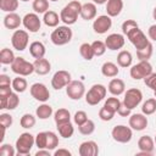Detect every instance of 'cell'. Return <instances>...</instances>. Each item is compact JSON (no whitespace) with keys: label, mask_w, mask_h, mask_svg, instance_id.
<instances>
[{"label":"cell","mask_w":156,"mask_h":156,"mask_svg":"<svg viewBox=\"0 0 156 156\" xmlns=\"http://www.w3.org/2000/svg\"><path fill=\"white\" fill-rule=\"evenodd\" d=\"M32 7L35 13H45L49 11V0H33Z\"/></svg>","instance_id":"obj_40"},{"label":"cell","mask_w":156,"mask_h":156,"mask_svg":"<svg viewBox=\"0 0 156 156\" xmlns=\"http://www.w3.org/2000/svg\"><path fill=\"white\" fill-rule=\"evenodd\" d=\"M79 54L87 61L93 60V57L95 56L94 55V51H93V48H91V44H89V43H83L79 46Z\"/></svg>","instance_id":"obj_36"},{"label":"cell","mask_w":156,"mask_h":156,"mask_svg":"<svg viewBox=\"0 0 156 156\" xmlns=\"http://www.w3.org/2000/svg\"><path fill=\"white\" fill-rule=\"evenodd\" d=\"M45 45L41 41H33L29 44V54L34 58H41L45 55Z\"/></svg>","instance_id":"obj_28"},{"label":"cell","mask_w":156,"mask_h":156,"mask_svg":"<svg viewBox=\"0 0 156 156\" xmlns=\"http://www.w3.org/2000/svg\"><path fill=\"white\" fill-rule=\"evenodd\" d=\"M12 122H13V118H12V116L10 113H1L0 115V124H1V127L7 129L9 127L12 126Z\"/></svg>","instance_id":"obj_49"},{"label":"cell","mask_w":156,"mask_h":156,"mask_svg":"<svg viewBox=\"0 0 156 156\" xmlns=\"http://www.w3.org/2000/svg\"><path fill=\"white\" fill-rule=\"evenodd\" d=\"M154 141H155V144H156V135H155V139H154Z\"/></svg>","instance_id":"obj_60"},{"label":"cell","mask_w":156,"mask_h":156,"mask_svg":"<svg viewBox=\"0 0 156 156\" xmlns=\"http://www.w3.org/2000/svg\"><path fill=\"white\" fill-rule=\"evenodd\" d=\"M96 5L94 2H85L82 5V11H80V17L84 21H90L96 17Z\"/></svg>","instance_id":"obj_25"},{"label":"cell","mask_w":156,"mask_h":156,"mask_svg":"<svg viewBox=\"0 0 156 156\" xmlns=\"http://www.w3.org/2000/svg\"><path fill=\"white\" fill-rule=\"evenodd\" d=\"M127 38L128 40L132 43V45L136 49V50H140V49H144L150 41L149 39L146 38V35L144 34V32L139 28V27H135L133 28L132 30H129L127 33Z\"/></svg>","instance_id":"obj_7"},{"label":"cell","mask_w":156,"mask_h":156,"mask_svg":"<svg viewBox=\"0 0 156 156\" xmlns=\"http://www.w3.org/2000/svg\"><path fill=\"white\" fill-rule=\"evenodd\" d=\"M151 73H152V66L149 61H139L136 65L132 66V68L129 71L130 77L135 80L144 79Z\"/></svg>","instance_id":"obj_9"},{"label":"cell","mask_w":156,"mask_h":156,"mask_svg":"<svg viewBox=\"0 0 156 156\" xmlns=\"http://www.w3.org/2000/svg\"><path fill=\"white\" fill-rule=\"evenodd\" d=\"M0 85H12V80L6 74H0Z\"/></svg>","instance_id":"obj_54"},{"label":"cell","mask_w":156,"mask_h":156,"mask_svg":"<svg viewBox=\"0 0 156 156\" xmlns=\"http://www.w3.org/2000/svg\"><path fill=\"white\" fill-rule=\"evenodd\" d=\"M144 83H145V85L147 87V88H150L151 90H154V91H156V73H151V74H149L146 78H144Z\"/></svg>","instance_id":"obj_50"},{"label":"cell","mask_w":156,"mask_h":156,"mask_svg":"<svg viewBox=\"0 0 156 156\" xmlns=\"http://www.w3.org/2000/svg\"><path fill=\"white\" fill-rule=\"evenodd\" d=\"M35 144V136L30 133H22L16 140V151L18 155H28Z\"/></svg>","instance_id":"obj_4"},{"label":"cell","mask_w":156,"mask_h":156,"mask_svg":"<svg viewBox=\"0 0 156 156\" xmlns=\"http://www.w3.org/2000/svg\"><path fill=\"white\" fill-rule=\"evenodd\" d=\"M33 65H34V72L39 76H45L51 71V63L49 62V60H46L44 57L35 58Z\"/></svg>","instance_id":"obj_22"},{"label":"cell","mask_w":156,"mask_h":156,"mask_svg":"<svg viewBox=\"0 0 156 156\" xmlns=\"http://www.w3.org/2000/svg\"><path fill=\"white\" fill-rule=\"evenodd\" d=\"M11 71L13 73H16L17 76L27 77L34 72V65L32 62L24 60L23 57H16L15 61L11 63Z\"/></svg>","instance_id":"obj_6"},{"label":"cell","mask_w":156,"mask_h":156,"mask_svg":"<svg viewBox=\"0 0 156 156\" xmlns=\"http://www.w3.org/2000/svg\"><path fill=\"white\" fill-rule=\"evenodd\" d=\"M91 48H93V51H94V55L95 56H102L107 48H106V44L105 41H101V40H95L91 43Z\"/></svg>","instance_id":"obj_42"},{"label":"cell","mask_w":156,"mask_h":156,"mask_svg":"<svg viewBox=\"0 0 156 156\" xmlns=\"http://www.w3.org/2000/svg\"><path fill=\"white\" fill-rule=\"evenodd\" d=\"M66 94L71 100H80L85 95V87L80 80H71L66 87Z\"/></svg>","instance_id":"obj_12"},{"label":"cell","mask_w":156,"mask_h":156,"mask_svg":"<svg viewBox=\"0 0 156 156\" xmlns=\"http://www.w3.org/2000/svg\"><path fill=\"white\" fill-rule=\"evenodd\" d=\"M27 88H28L27 80L22 76H18V77H16V78L12 79V89L16 93H24Z\"/></svg>","instance_id":"obj_35"},{"label":"cell","mask_w":156,"mask_h":156,"mask_svg":"<svg viewBox=\"0 0 156 156\" xmlns=\"http://www.w3.org/2000/svg\"><path fill=\"white\" fill-rule=\"evenodd\" d=\"M123 10V0H107L106 12L110 17L118 16Z\"/></svg>","instance_id":"obj_24"},{"label":"cell","mask_w":156,"mask_h":156,"mask_svg":"<svg viewBox=\"0 0 156 156\" xmlns=\"http://www.w3.org/2000/svg\"><path fill=\"white\" fill-rule=\"evenodd\" d=\"M18 9V0H0V10L4 12H15Z\"/></svg>","instance_id":"obj_38"},{"label":"cell","mask_w":156,"mask_h":156,"mask_svg":"<svg viewBox=\"0 0 156 156\" xmlns=\"http://www.w3.org/2000/svg\"><path fill=\"white\" fill-rule=\"evenodd\" d=\"M12 93V85H0V98H9Z\"/></svg>","instance_id":"obj_51"},{"label":"cell","mask_w":156,"mask_h":156,"mask_svg":"<svg viewBox=\"0 0 156 156\" xmlns=\"http://www.w3.org/2000/svg\"><path fill=\"white\" fill-rule=\"evenodd\" d=\"M143 100V93L138 88H130L127 91H124V98H123V105L128 107L129 110L135 108Z\"/></svg>","instance_id":"obj_10"},{"label":"cell","mask_w":156,"mask_h":156,"mask_svg":"<svg viewBox=\"0 0 156 156\" xmlns=\"http://www.w3.org/2000/svg\"><path fill=\"white\" fill-rule=\"evenodd\" d=\"M82 11V4L78 0L69 1L60 12V18L66 26L74 24L78 20V16H80Z\"/></svg>","instance_id":"obj_1"},{"label":"cell","mask_w":156,"mask_h":156,"mask_svg":"<svg viewBox=\"0 0 156 156\" xmlns=\"http://www.w3.org/2000/svg\"><path fill=\"white\" fill-rule=\"evenodd\" d=\"M121 101L118 100V98H115V96H112V98H108L106 101H105V104H104V106L106 107V108H108V110H111L112 112H117L118 111V108H119V106H121Z\"/></svg>","instance_id":"obj_43"},{"label":"cell","mask_w":156,"mask_h":156,"mask_svg":"<svg viewBox=\"0 0 156 156\" xmlns=\"http://www.w3.org/2000/svg\"><path fill=\"white\" fill-rule=\"evenodd\" d=\"M112 26V20L108 15L98 16L93 22V29L98 34H105Z\"/></svg>","instance_id":"obj_16"},{"label":"cell","mask_w":156,"mask_h":156,"mask_svg":"<svg viewBox=\"0 0 156 156\" xmlns=\"http://www.w3.org/2000/svg\"><path fill=\"white\" fill-rule=\"evenodd\" d=\"M35 156H50V150H48V149H39L35 152Z\"/></svg>","instance_id":"obj_56"},{"label":"cell","mask_w":156,"mask_h":156,"mask_svg":"<svg viewBox=\"0 0 156 156\" xmlns=\"http://www.w3.org/2000/svg\"><path fill=\"white\" fill-rule=\"evenodd\" d=\"M154 95H155V98H156V91H154Z\"/></svg>","instance_id":"obj_61"},{"label":"cell","mask_w":156,"mask_h":156,"mask_svg":"<svg viewBox=\"0 0 156 156\" xmlns=\"http://www.w3.org/2000/svg\"><path fill=\"white\" fill-rule=\"evenodd\" d=\"M22 24L30 33H37V32H39V29L41 27V21H40L39 16H38V13L30 12V13H27L22 18Z\"/></svg>","instance_id":"obj_15"},{"label":"cell","mask_w":156,"mask_h":156,"mask_svg":"<svg viewBox=\"0 0 156 156\" xmlns=\"http://www.w3.org/2000/svg\"><path fill=\"white\" fill-rule=\"evenodd\" d=\"M124 43H126V39H124V35L123 34H118V33H112L110 35H107V38L105 39V44H106V48L108 50H119L124 46Z\"/></svg>","instance_id":"obj_17"},{"label":"cell","mask_w":156,"mask_h":156,"mask_svg":"<svg viewBox=\"0 0 156 156\" xmlns=\"http://www.w3.org/2000/svg\"><path fill=\"white\" fill-rule=\"evenodd\" d=\"M89 118H88V115L85 111H77L73 116V121L77 126H82L84 122H87Z\"/></svg>","instance_id":"obj_46"},{"label":"cell","mask_w":156,"mask_h":156,"mask_svg":"<svg viewBox=\"0 0 156 156\" xmlns=\"http://www.w3.org/2000/svg\"><path fill=\"white\" fill-rule=\"evenodd\" d=\"M35 115L39 119H48L52 115V107L48 104H41L39 107H37Z\"/></svg>","instance_id":"obj_33"},{"label":"cell","mask_w":156,"mask_h":156,"mask_svg":"<svg viewBox=\"0 0 156 156\" xmlns=\"http://www.w3.org/2000/svg\"><path fill=\"white\" fill-rule=\"evenodd\" d=\"M29 91H30L32 98H34L37 101L46 102L50 99V91L46 88V85L43 84V83H34V84H32L30 88H29Z\"/></svg>","instance_id":"obj_14"},{"label":"cell","mask_w":156,"mask_h":156,"mask_svg":"<svg viewBox=\"0 0 156 156\" xmlns=\"http://www.w3.org/2000/svg\"><path fill=\"white\" fill-rule=\"evenodd\" d=\"M147 35H149V38H150L151 40L156 41V24H152V26L149 27V29H147Z\"/></svg>","instance_id":"obj_53"},{"label":"cell","mask_w":156,"mask_h":156,"mask_svg":"<svg viewBox=\"0 0 156 156\" xmlns=\"http://www.w3.org/2000/svg\"><path fill=\"white\" fill-rule=\"evenodd\" d=\"M15 58H16V56H15V54L11 49L4 48L0 51V62L2 65H11L15 61Z\"/></svg>","instance_id":"obj_34"},{"label":"cell","mask_w":156,"mask_h":156,"mask_svg":"<svg viewBox=\"0 0 156 156\" xmlns=\"http://www.w3.org/2000/svg\"><path fill=\"white\" fill-rule=\"evenodd\" d=\"M56 128H57V130H58L60 136H62V138H65V139L71 138V136L73 135V133H74V127H73V124L71 123V121H69V122H66V123L56 124Z\"/></svg>","instance_id":"obj_30"},{"label":"cell","mask_w":156,"mask_h":156,"mask_svg":"<svg viewBox=\"0 0 156 156\" xmlns=\"http://www.w3.org/2000/svg\"><path fill=\"white\" fill-rule=\"evenodd\" d=\"M132 62H133V56L129 51L127 50H122L118 52L117 55V65L119 67H123V68H128L132 66Z\"/></svg>","instance_id":"obj_29"},{"label":"cell","mask_w":156,"mask_h":156,"mask_svg":"<svg viewBox=\"0 0 156 156\" xmlns=\"http://www.w3.org/2000/svg\"><path fill=\"white\" fill-rule=\"evenodd\" d=\"M141 112L146 116H150V115L155 113L156 112V98L147 99L141 106Z\"/></svg>","instance_id":"obj_37"},{"label":"cell","mask_w":156,"mask_h":156,"mask_svg":"<svg viewBox=\"0 0 156 156\" xmlns=\"http://www.w3.org/2000/svg\"><path fill=\"white\" fill-rule=\"evenodd\" d=\"M20 1H23V2H26V1H29V0H20Z\"/></svg>","instance_id":"obj_59"},{"label":"cell","mask_w":156,"mask_h":156,"mask_svg":"<svg viewBox=\"0 0 156 156\" xmlns=\"http://www.w3.org/2000/svg\"><path fill=\"white\" fill-rule=\"evenodd\" d=\"M101 73L107 78H113V77H117V74L119 73V68L116 63L107 61L101 66Z\"/></svg>","instance_id":"obj_27"},{"label":"cell","mask_w":156,"mask_h":156,"mask_svg":"<svg viewBox=\"0 0 156 156\" xmlns=\"http://www.w3.org/2000/svg\"><path fill=\"white\" fill-rule=\"evenodd\" d=\"M130 111H132V110H129L128 107H126V106L123 105V102H122L121 106H119V108H118V111H117V113H118L119 116H122V117H128V116L130 115Z\"/></svg>","instance_id":"obj_52"},{"label":"cell","mask_w":156,"mask_h":156,"mask_svg":"<svg viewBox=\"0 0 156 156\" xmlns=\"http://www.w3.org/2000/svg\"><path fill=\"white\" fill-rule=\"evenodd\" d=\"M78 130L83 135H90V134H93L94 130H95V123H94V121L88 119L82 126H78Z\"/></svg>","instance_id":"obj_41"},{"label":"cell","mask_w":156,"mask_h":156,"mask_svg":"<svg viewBox=\"0 0 156 156\" xmlns=\"http://www.w3.org/2000/svg\"><path fill=\"white\" fill-rule=\"evenodd\" d=\"M35 122H37L35 117H34L33 115H30V113H24V115L21 117V119H20V124H21V127L24 128V129H30V128H33V127L35 126Z\"/></svg>","instance_id":"obj_39"},{"label":"cell","mask_w":156,"mask_h":156,"mask_svg":"<svg viewBox=\"0 0 156 156\" xmlns=\"http://www.w3.org/2000/svg\"><path fill=\"white\" fill-rule=\"evenodd\" d=\"M35 145L38 146V149L55 150L58 146V136L51 130L39 132L35 135Z\"/></svg>","instance_id":"obj_2"},{"label":"cell","mask_w":156,"mask_h":156,"mask_svg":"<svg viewBox=\"0 0 156 156\" xmlns=\"http://www.w3.org/2000/svg\"><path fill=\"white\" fill-rule=\"evenodd\" d=\"M54 156H71V151L67 149H57L55 150Z\"/></svg>","instance_id":"obj_55"},{"label":"cell","mask_w":156,"mask_h":156,"mask_svg":"<svg viewBox=\"0 0 156 156\" xmlns=\"http://www.w3.org/2000/svg\"><path fill=\"white\" fill-rule=\"evenodd\" d=\"M20 104V98L17 95V93H11V95L7 98V105L6 108L7 110H15Z\"/></svg>","instance_id":"obj_44"},{"label":"cell","mask_w":156,"mask_h":156,"mask_svg":"<svg viewBox=\"0 0 156 156\" xmlns=\"http://www.w3.org/2000/svg\"><path fill=\"white\" fill-rule=\"evenodd\" d=\"M106 93H107V89L105 85L102 84H94L89 90L88 93L85 94V102L90 106H95L98 105L100 101H102L106 96Z\"/></svg>","instance_id":"obj_5"},{"label":"cell","mask_w":156,"mask_h":156,"mask_svg":"<svg viewBox=\"0 0 156 156\" xmlns=\"http://www.w3.org/2000/svg\"><path fill=\"white\" fill-rule=\"evenodd\" d=\"M61 21V18H60V16L55 12V11H52V10H49V11H46L45 13H44V16H43V22H44V24L45 26H48V27H51V28H56L57 26H58V22Z\"/></svg>","instance_id":"obj_26"},{"label":"cell","mask_w":156,"mask_h":156,"mask_svg":"<svg viewBox=\"0 0 156 156\" xmlns=\"http://www.w3.org/2000/svg\"><path fill=\"white\" fill-rule=\"evenodd\" d=\"M93 2H94L95 5H102V4L107 2V0H93Z\"/></svg>","instance_id":"obj_57"},{"label":"cell","mask_w":156,"mask_h":156,"mask_svg":"<svg viewBox=\"0 0 156 156\" xmlns=\"http://www.w3.org/2000/svg\"><path fill=\"white\" fill-rule=\"evenodd\" d=\"M107 90L110 91V94H112L113 96H119L126 91V84L122 79L119 78H113L110 80Z\"/></svg>","instance_id":"obj_21"},{"label":"cell","mask_w":156,"mask_h":156,"mask_svg":"<svg viewBox=\"0 0 156 156\" xmlns=\"http://www.w3.org/2000/svg\"><path fill=\"white\" fill-rule=\"evenodd\" d=\"M152 52H154V46L151 43H149L144 49L136 50V57L139 61H149L152 56Z\"/></svg>","instance_id":"obj_32"},{"label":"cell","mask_w":156,"mask_h":156,"mask_svg":"<svg viewBox=\"0 0 156 156\" xmlns=\"http://www.w3.org/2000/svg\"><path fill=\"white\" fill-rule=\"evenodd\" d=\"M135 27H139V24H138L134 20H126V21L122 23V33H123L124 35H127V33H128L129 30H132L133 28H135Z\"/></svg>","instance_id":"obj_47"},{"label":"cell","mask_w":156,"mask_h":156,"mask_svg":"<svg viewBox=\"0 0 156 156\" xmlns=\"http://www.w3.org/2000/svg\"><path fill=\"white\" fill-rule=\"evenodd\" d=\"M78 152L80 156H98L99 146L94 140H87L79 145Z\"/></svg>","instance_id":"obj_19"},{"label":"cell","mask_w":156,"mask_h":156,"mask_svg":"<svg viewBox=\"0 0 156 156\" xmlns=\"http://www.w3.org/2000/svg\"><path fill=\"white\" fill-rule=\"evenodd\" d=\"M28 41H29V35H28V32L27 30H23V29H16L11 37V44L13 46L15 50L17 51H23L27 49V45H28Z\"/></svg>","instance_id":"obj_11"},{"label":"cell","mask_w":156,"mask_h":156,"mask_svg":"<svg viewBox=\"0 0 156 156\" xmlns=\"http://www.w3.org/2000/svg\"><path fill=\"white\" fill-rule=\"evenodd\" d=\"M138 149L141 152H145L147 156L152 155L154 149H155V141L150 135H143L138 140Z\"/></svg>","instance_id":"obj_20"},{"label":"cell","mask_w":156,"mask_h":156,"mask_svg":"<svg viewBox=\"0 0 156 156\" xmlns=\"http://www.w3.org/2000/svg\"><path fill=\"white\" fill-rule=\"evenodd\" d=\"M111 136H112V139L115 141L126 144V143H129L132 140V138H133V129L130 127H127V126H123V124H118V126L112 128Z\"/></svg>","instance_id":"obj_8"},{"label":"cell","mask_w":156,"mask_h":156,"mask_svg":"<svg viewBox=\"0 0 156 156\" xmlns=\"http://www.w3.org/2000/svg\"><path fill=\"white\" fill-rule=\"evenodd\" d=\"M72 29L69 28V26H57L52 33L50 34V39H51V43L56 46H62V45H66L71 41L72 39Z\"/></svg>","instance_id":"obj_3"},{"label":"cell","mask_w":156,"mask_h":156,"mask_svg":"<svg viewBox=\"0 0 156 156\" xmlns=\"http://www.w3.org/2000/svg\"><path fill=\"white\" fill-rule=\"evenodd\" d=\"M152 17H154V20L156 21V6H155L154 10H152Z\"/></svg>","instance_id":"obj_58"},{"label":"cell","mask_w":156,"mask_h":156,"mask_svg":"<svg viewBox=\"0 0 156 156\" xmlns=\"http://www.w3.org/2000/svg\"><path fill=\"white\" fill-rule=\"evenodd\" d=\"M71 80H72L71 79V73L68 71L61 69V71L55 72V74L52 76V78H51V87L55 90H60L62 88H66L69 84Z\"/></svg>","instance_id":"obj_13"},{"label":"cell","mask_w":156,"mask_h":156,"mask_svg":"<svg viewBox=\"0 0 156 156\" xmlns=\"http://www.w3.org/2000/svg\"><path fill=\"white\" fill-rule=\"evenodd\" d=\"M17 151L15 150V147L10 144H2L0 147V155L1 156H15Z\"/></svg>","instance_id":"obj_48"},{"label":"cell","mask_w":156,"mask_h":156,"mask_svg":"<svg viewBox=\"0 0 156 156\" xmlns=\"http://www.w3.org/2000/svg\"><path fill=\"white\" fill-rule=\"evenodd\" d=\"M129 127L133 130H136V132L144 130L147 127V117H146V115H144L143 112L132 115L129 117Z\"/></svg>","instance_id":"obj_18"},{"label":"cell","mask_w":156,"mask_h":156,"mask_svg":"<svg viewBox=\"0 0 156 156\" xmlns=\"http://www.w3.org/2000/svg\"><path fill=\"white\" fill-rule=\"evenodd\" d=\"M22 24V18L16 12H9L4 17V26L7 29H17Z\"/></svg>","instance_id":"obj_23"},{"label":"cell","mask_w":156,"mask_h":156,"mask_svg":"<svg viewBox=\"0 0 156 156\" xmlns=\"http://www.w3.org/2000/svg\"><path fill=\"white\" fill-rule=\"evenodd\" d=\"M54 119L56 124H61V123H66L71 121V113L67 108H58L55 113H54Z\"/></svg>","instance_id":"obj_31"},{"label":"cell","mask_w":156,"mask_h":156,"mask_svg":"<svg viewBox=\"0 0 156 156\" xmlns=\"http://www.w3.org/2000/svg\"><path fill=\"white\" fill-rule=\"evenodd\" d=\"M49 1H58V0H49Z\"/></svg>","instance_id":"obj_62"},{"label":"cell","mask_w":156,"mask_h":156,"mask_svg":"<svg viewBox=\"0 0 156 156\" xmlns=\"http://www.w3.org/2000/svg\"><path fill=\"white\" fill-rule=\"evenodd\" d=\"M99 117H100L101 121L107 122V121H111V119L115 117V112H112L111 110H108V108H106L105 106H102V107L99 110Z\"/></svg>","instance_id":"obj_45"}]
</instances>
